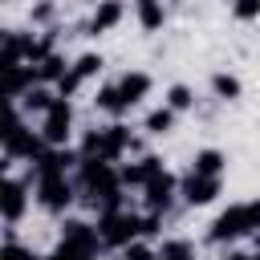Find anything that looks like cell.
Listing matches in <instances>:
<instances>
[{
  "instance_id": "obj_4",
  "label": "cell",
  "mask_w": 260,
  "mask_h": 260,
  "mask_svg": "<svg viewBox=\"0 0 260 260\" xmlns=\"http://www.w3.org/2000/svg\"><path fill=\"white\" fill-rule=\"evenodd\" d=\"M215 171H219V154L215 150H203L199 162H195V175H215Z\"/></svg>"
},
{
  "instance_id": "obj_5",
  "label": "cell",
  "mask_w": 260,
  "mask_h": 260,
  "mask_svg": "<svg viewBox=\"0 0 260 260\" xmlns=\"http://www.w3.org/2000/svg\"><path fill=\"white\" fill-rule=\"evenodd\" d=\"M138 12H142V24H146V28H154V24L162 20V12H158L154 0H138Z\"/></svg>"
},
{
  "instance_id": "obj_8",
  "label": "cell",
  "mask_w": 260,
  "mask_h": 260,
  "mask_svg": "<svg viewBox=\"0 0 260 260\" xmlns=\"http://www.w3.org/2000/svg\"><path fill=\"white\" fill-rule=\"evenodd\" d=\"M215 89H219L223 98H232V93H240V85H236V77H223V73L215 77Z\"/></svg>"
},
{
  "instance_id": "obj_6",
  "label": "cell",
  "mask_w": 260,
  "mask_h": 260,
  "mask_svg": "<svg viewBox=\"0 0 260 260\" xmlns=\"http://www.w3.org/2000/svg\"><path fill=\"white\" fill-rule=\"evenodd\" d=\"M118 20V4H102V12H98V20H93V28H106V24H114Z\"/></svg>"
},
{
  "instance_id": "obj_1",
  "label": "cell",
  "mask_w": 260,
  "mask_h": 260,
  "mask_svg": "<svg viewBox=\"0 0 260 260\" xmlns=\"http://www.w3.org/2000/svg\"><path fill=\"white\" fill-rule=\"evenodd\" d=\"M65 130H69V106H65V102H53L49 122H45V134H49L53 142H61V138H65Z\"/></svg>"
},
{
  "instance_id": "obj_2",
  "label": "cell",
  "mask_w": 260,
  "mask_h": 260,
  "mask_svg": "<svg viewBox=\"0 0 260 260\" xmlns=\"http://www.w3.org/2000/svg\"><path fill=\"white\" fill-rule=\"evenodd\" d=\"M211 191H215V179L195 175V179L187 183V199H191V203H207V199H211Z\"/></svg>"
},
{
  "instance_id": "obj_9",
  "label": "cell",
  "mask_w": 260,
  "mask_h": 260,
  "mask_svg": "<svg viewBox=\"0 0 260 260\" xmlns=\"http://www.w3.org/2000/svg\"><path fill=\"white\" fill-rule=\"evenodd\" d=\"M16 211H20V187L8 183V219H16Z\"/></svg>"
},
{
  "instance_id": "obj_3",
  "label": "cell",
  "mask_w": 260,
  "mask_h": 260,
  "mask_svg": "<svg viewBox=\"0 0 260 260\" xmlns=\"http://www.w3.org/2000/svg\"><path fill=\"white\" fill-rule=\"evenodd\" d=\"M146 85H150V81H146V73L126 77V81H122V98H126V106H130V102H138V98L146 93Z\"/></svg>"
},
{
  "instance_id": "obj_12",
  "label": "cell",
  "mask_w": 260,
  "mask_h": 260,
  "mask_svg": "<svg viewBox=\"0 0 260 260\" xmlns=\"http://www.w3.org/2000/svg\"><path fill=\"white\" fill-rule=\"evenodd\" d=\"M260 12V0H240L236 4V16H256Z\"/></svg>"
},
{
  "instance_id": "obj_10",
  "label": "cell",
  "mask_w": 260,
  "mask_h": 260,
  "mask_svg": "<svg viewBox=\"0 0 260 260\" xmlns=\"http://www.w3.org/2000/svg\"><path fill=\"white\" fill-rule=\"evenodd\" d=\"M98 65H102V61H98V57H81V61H77V69H73V73H77V77H89V73H93V69H98Z\"/></svg>"
},
{
  "instance_id": "obj_11",
  "label": "cell",
  "mask_w": 260,
  "mask_h": 260,
  "mask_svg": "<svg viewBox=\"0 0 260 260\" xmlns=\"http://www.w3.org/2000/svg\"><path fill=\"white\" fill-rule=\"evenodd\" d=\"M171 106H175V110H183V106H191V93H187L183 85H175V89H171Z\"/></svg>"
},
{
  "instance_id": "obj_7",
  "label": "cell",
  "mask_w": 260,
  "mask_h": 260,
  "mask_svg": "<svg viewBox=\"0 0 260 260\" xmlns=\"http://www.w3.org/2000/svg\"><path fill=\"white\" fill-rule=\"evenodd\" d=\"M146 126H150V130H154V134H162V130H167V126H171V110H154V114H150V122H146Z\"/></svg>"
}]
</instances>
